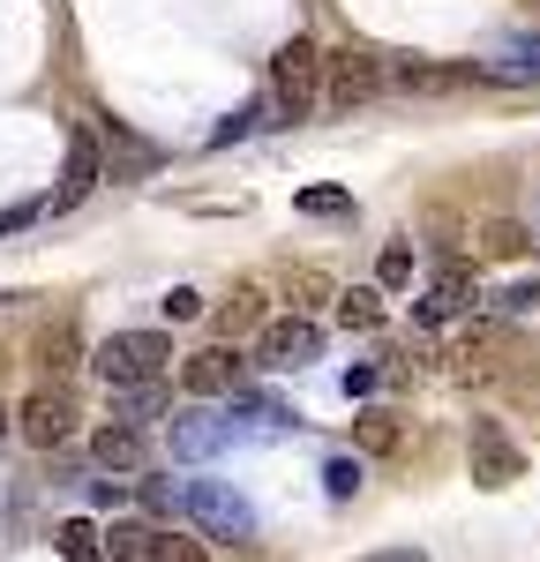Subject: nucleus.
Here are the masks:
<instances>
[{"label":"nucleus","instance_id":"f257e3e1","mask_svg":"<svg viewBox=\"0 0 540 562\" xmlns=\"http://www.w3.org/2000/svg\"><path fill=\"white\" fill-rule=\"evenodd\" d=\"M323 76H330V53L293 31V38L270 53V113L278 121H308L315 98H323Z\"/></svg>","mask_w":540,"mask_h":562},{"label":"nucleus","instance_id":"f03ea898","mask_svg":"<svg viewBox=\"0 0 540 562\" xmlns=\"http://www.w3.org/2000/svg\"><path fill=\"white\" fill-rule=\"evenodd\" d=\"M90 368H98V383H105V390L166 383V368H173V338H166V330H113L105 346L90 352Z\"/></svg>","mask_w":540,"mask_h":562},{"label":"nucleus","instance_id":"7ed1b4c3","mask_svg":"<svg viewBox=\"0 0 540 562\" xmlns=\"http://www.w3.org/2000/svg\"><path fill=\"white\" fill-rule=\"evenodd\" d=\"M180 518L195 525L203 540H256L248 495H233V487H218V480H188V487H180Z\"/></svg>","mask_w":540,"mask_h":562},{"label":"nucleus","instance_id":"20e7f679","mask_svg":"<svg viewBox=\"0 0 540 562\" xmlns=\"http://www.w3.org/2000/svg\"><path fill=\"white\" fill-rule=\"evenodd\" d=\"M15 435L31 442V450H60L68 435H76V397L60 383H38L23 405H15Z\"/></svg>","mask_w":540,"mask_h":562},{"label":"nucleus","instance_id":"39448f33","mask_svg":"<svg viewBox=\"0 0 540 562\" xmlns=\"http://www.w3.org/2000/svg\"><path fill=\"white\" fill-rule=\"evenodd\" d=\"M465 458H473V480H481V487H510V480H526V450L503 435V420H473Z\"/></svg>","mask_w":540,"mask_h":562},{"label":"nucleus","instance_id":"423d86ee","mask_svg":"<svg viewBox=\"0 0 540 562\" xmlns=\"http://www.w3.org/2000/svg\"><path fill=\"white\" fill-rule=\"evenodd\" d=\"M315 352H323V330H315L308 315H278L263 330V346H256V368H270V375H293V368H308Z\"/></svg>","mask_w":540,"mask_h":562},{"label":"nucleus","instance_id":"0eeeda50","mask_svg":"<svg viewBox=\"0 0 540 562\" xmlns=\"http://www.w3.org/2000/svg\"><path fill=\"white\" fill-rule=\"evenodd\" d=\"M391 83V68L375 60V53H330V76H323V98L338 105V113H353V105H368L375 90Z\"/></svg>","mask_w":540,"mask_h":562},{"label":"nucleus","instance_id":"6e6552de","mask_svg":"<svg viewBox=\"0 0 540 562\" xmlns=\"http://www.w3.org/2000/svg\"><path fill=\"white\" fill-rule=\"evenodd\" d=\"M240 383H248V360L233 346H203V352L180 360V390H188V397H233Z\"/></svg>","mask_w":540,"mask_h":562},{"label":"nucleus","instance_id":"1a4fd4ad","mask_svg":"<svg viewBox=\"0 0 540 562\" xmlns=\"http://www.w3.org/2000/svg\"><path fill=\"white\" fill-rule=\"evenodd\" d=\"M90 458H98V473H143L150 465V435L135 428V420H105V428L90 435Z\"/></svg>","mask_w":540,"mask_h":562},{"label":"nucleus","instance_id":"9d476101","mask_svg":"<svg viewBox=\"0 0 540 562\" xmlns=\"http://www.w3.org/2000/svg\"><path fill=\"white\" fill-rule=\"evenodd\" d=\"M90 188H98V135L76 128V135H68V166H60V195H53V211H76Z\"/></svg>","mask_w":540,"mask_h":562},{"label":"nucleus","instance_id":"9b49d317","mask_svg":"<svg viewBox=\"0 0 540 562\" xmlns=\"http://www.w3.org/2000/svg\"><path fill=\"white\" fill-rule=\"evenodd\" d=\"M158 540H166V525H143V518L105 525V555L113 562H158Z\"/></svg>","mask_w":540,"mask_h":562},{"label":"nucleus","instance_id":"f8f14e48","mask_svg":"<svg viewBox=\"0 0 540 562\" xmlns=\"http://www.w3.org/2000/svg\"><path fill=\"white\" fill-rule=\"evenodd\" d=\"M225 435H233V420H211V413H180V420H173V458H211Z\"/></svg>","mask_w":540,"mask_h":562},{"label":"nucleus","instance_id":"ddd939ff","mask_svg":"<svg viewBox=\"0 0 540 562\" xmlns=\"http://www.w3.org/2000/svg\"><path fill=\"white\" fill-rule=\"evenodd\" d=\"M473 301V278H465V270H450L443 285H436V293H428V301L413 307V323H420V330H436V323H450V315H458V307Z\"/></svg>","mask_w":540,"mask_h":562},{"label":"nucleus","instance_id":"4468645a","mask_svg":"<svg viewBox=\"0 0 540 562\" xmlns=\"http://www.w3.org/2000/svg\"><path fill=\"white\" fill-rule=\"evenodd\" d=\"M53 548H60V562H105V532L90 518H60L53 525Z\"/></svg>","mask_w":540,"mask_h":562},{"label":"nucleus","instance_id":"2eb2a0df","mask_svg":"<svg viewBox=\"0 0 540 562\" xmlns=\"http://www.w3.org/2000/svg\"><path fill=\"white\" fill-rule=\"evenodd\" d=\"M166 413V383H135V390H113V420H135V428H150Z\"/></svg>","mask_w":540,"mask_h":562},{"label":"nucleus","instance_id":"dca6fc26","mask_svg":"<svg viewBox=\"0 0 540 562\" xmlns=\"http://www.w3.org/2000/svg\"><path fill=\"white\" fill-rule=\"evenodd\" d=\"M98 143L121 158V173H150V166H158V150H150V143H135L121 121H98Z\"/></svg>","mask_w":540,"mask_h":562},{"label":"nucleus","instance_id":"f3484780","mask_svg":"<svg viewBox=\"0 0 540 562\" xmlns=\"http://www.w3.org/2000/svg\"><path fill=\"white\" fill-rule=\"evenodd\" d=\"M338 323L346 330H375L383 323V285H346L338 293Z\"/></svg>","mask_w":540,"mask_h":562},{"label":"nucleus","instance_id":"a211bd4d","mask_svg":"<svg viewBox=\"0 0 540 562\" xmlns=\"http://www.w3.org/2000/svg\"><path fill=\"white\" fill-rule=\"evenodd\" d=\"M375 285H383V293L413 285V240H383V256H375Z\"/></svg>","mask_w":540,"mask_h":562},{"label":"nucleus","instance_id":"6ab92c4d","mask_svg":"<svg viewBox=\"0 0 540 562\" xmlns=\"http://www.w3.org/2000/svg\"><path fill=\"white\" fill-rule=\"evenodd\" d=\"M293 211L301 217H353V195H346V188H301Z\"/></svg>","mask_w":540,"mask_h":562},{"label":"nucleus","instance_id":"aec40b11","mask_svg":"<svg viewBox=\"0 0 540 562\" xmlns=\"http://www.w3.org/2000/svg\"><path fill=\"white\" fill-rule=\"evenodd\" d=\"M323 495H330V503H353L360 495V458H330V465H323Z\"/></svg>","mask_w":540,"mask_h":562},{"label":"nucleus","instance_id":"412c9836","mask_svg":"<svg viewBox=\"0 0 540 562\" xmlns=\"http://www.w3.org/2000/svg\"><path fill=\"white\" fill-rule=\"evenodd\" d=\"M158 562H211V548H203V532H173V525H166V540H158Z\"/></svg>","mask_w":540,"mask_h":562},{"label":"nucleus","instance_id":"4be33fe9","mask_svg":"<svg viewBox=\"0 0 540 562\" xmlns=\"http://www.w3.org/2000/svg\"><path fill=\"white\" fill-rule=\"evenodd\" d=\"M360 450H375V458L398 450V420L391 413H360Z\"/></svg>","mask_w":540,"mask_h":562},{"label":"nucleus","instance_id":"5701e85b","mask_svg":"<svg viewBox=\"0 0 540 562\" xmlns=\"http://www.w3.org/2000/svg\"><path fill=\"white\" fill-rule=\"evenodd\" d=\"M135 495H143V510H150V525H173L180 495H173V487H166V480H143V487H135Z\"/></svg>","mask_w":540,"mask_h":562},{"label":"nucleus","instance_id":"b1692460","mask_svg":"<svg viewBox=\"0 0 540 562\" xmlns=\"http://www.w3.org/2000/svg\"><path fill=\"white\" fill-rule=\"evenodd\" d=\"M158 307H166V323H195V315H203V293H195V285H173Z\"/></svg>","mask_w":540,"mask_h":562},{"label":"nucleus","instance_id":"393cba45","mask_svg":"<svg viewBox=\"0 0 540 562\" xmlns=\"http://www.w3.org/2000/svg\"><path fill=\"white\" fill-rule=\"evenodd\" d=\"M256 121H263V105H240V113H233V121H225V128H211V143H240V135H256Z\"/></svg>","mask_w":540,"mask_h":562},{"label":"nucleus","instance_id":"a878e982","mask_svg":"<svg viewBox=\"0 0 540 562\" xmlns=\"http://www.w3.org/2000/svg\"><path fill=\"white\" fill-rule=\"evenodd\" d=\"M256 315H263V293H256V285H240L233 307H225V323H256Z\"/></svg>","mask_w":540,"mask_h":562},{"label":"nucleus","instance_id":"bb28decb","mask_svg":"<svg viewBox=\"0 0 540 562\" xmlns=\"http://www.w3.org/2000/svg\"><path fill=\"white\" fill-rule=\"evenodd\" d=\"M68 360H76V330H53L45 338V368H68Z\"/></svg>","mask_w":540,"mask_h":562},{"label":"nucleus","instance_id":"cd10ccee","mask_svg":"<svg viewBox=\"0 0 540 562\" xmlns=\"http://www.w3.org/2000/svg\"><path fill=\"white\" fill-rule=\"evenodd\" d=\"M495 248L503 256H526V225H495Z\"/></svg>","mask_w":540,"mask_h":562},{"label":"nucleus","instance_id":"c85d7f7f","mask_svg":"<svg viewBox=\"0 0 540 562\" xmlns=\"http://www.w3.org/2000/svg\"><path fill=\"white\" fill-rule=\"evenodd\" d=\"M38 211H45V203H15V211H0V233H15V225H31Z\"/></svg>","mask_w":540,"mask_h":562},{"label":"nucleus","instance_id":"c756f323","mask_svg":"<svg viewBox=\"0 0 540 562\" xmlns=\"http://www.w3.org/2000/svg\"><path fill=\"white\" fill-rule=\"evenodd\" d=\"M360 562H428L420 548H383V555H360Z\"/></svg>","mask_w":540,"mask_h":562},{"label":"nucleus","instance_id":"7c9ffc66","mask_svg":"<svg viewBox=\"0 0 540 562\" xmlns=\"http://www.w3.org/2000/svg\"><path fill=\"white\" fill-rule=\"evenodd\" d=\"M8 428H15V413H8V405H0V435H8Z\"/></svg>","mask_w":540,"mask_h":562}]
</instances>
